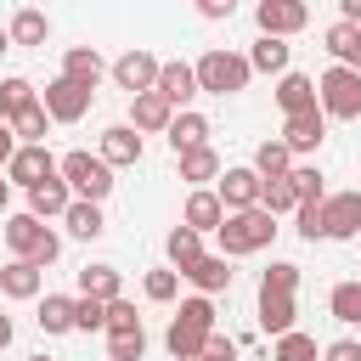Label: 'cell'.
<instances>
[{
	"label": "cell",
	"mask_w": 361,
	"mask_h": 361,
	"mask_svg": "<svg viewBox=\"0 0 361 361\" xmlns=\"http://www.w3.org/2000/svg\"><path fill=\"white\" fill-rule=\"evenodd\" d=\"M158 96L175 107V102H192L197 96V68H186V62H164L158 68Z\"/></svg>",
	"instance_id": "cell-18"
},
{
	"label": "cell",
	"mask_w": 361,
	"mask_h": 361,
	"mask_svg": "<svg viewBox=\"0 0 361 361\" xmlns=\"http://www.w3.org/2000/svg\"><path fill=\"white\" fill-rule=\"evenodd\" d=\"M361 231V192L322 197V237H355Z\"/></svg>",
	"instance_id": "cell-10"
},
{
	"label": "cell",
	"mask_w": 361,
	"mask_h": 361,
	"mask_svg": "<svg viewBox=\"0 0 361 361\" xmlns=\"http://www.w3.org/2000/svg\"><path fill=\"white\" fill-rule=\"evenodd\" d=\"M62 220H68V231H73V237H85V243H90V237H102V226H107V220H102V209H96V203H79V197H73V209H68Z\"/></svg>",
	"instance_id": "cell-35"
},
{
	"label": "cell",
	"mask_w": 361,
	"mask_h": 361,
	"mask_svg": "<svg viewBox=\"0 0 361 361\" xmlns=\"http://www.w3.org/2000/svg\"><path fill=\"white\" fill-rule=\"evenodd\" d=\"M56 169H62V180L79 192V203H102V197L113 192V169H107L102 158H90V152H68Z\"/></svg>",
	"instance_id": "cell-6"
},
{
	"label": "cell",
	"mask_w": 361,
	"mask_h": 361,
	"mask_svg": "<svg viewBox=\"0 0 361 361\" xmlns=\"http://www.w3.org/2000/svg\"><path fill=\"white\" fill-rule=\"evenodd\" d=\"M288 45L282 39H271V34H259V45H254V56H248V68H259V73H282L288 68Z\"/></svg>",
	"instance_id": "cell-33"
},
{
	"label": "cell",
	"mask_w": 361,
	"mask_h": 361,
	"mask_svg": "<svg viewBox=\"0 0 361 361\" xmlns=\"http://www.w3.org/2000/svg\"><path fill=\"white\" fill-rule=\"evenodd\" d=\"M6 175H11L17 186H28V192H34L39 180H51V175H56V158H51L45 147H17V158L6 164Z\"/></svg>",
	"instance_id": "cell-13"
},
{
	"label": "cell",
	"mask_w": 361,
	"mask_h": 361,
	"mask_svg": "<svg viewBox=\"0 0 361 361\" xmlns=\"http://www.w3.org/2000/svg\"><path fill=\"white\" fill-rule=\"evenodd\" d=\"M180 220H186L197 237H203V231H220V226H226V203H220V192H203V186H197V192L186 197V214H180Z\"/></svg>",
	"instance_id": "cell-16"
},
{
	"label": "cell",
	"mask_w": 361,
	"mask_h": 361,
	"mask_svg": "<svg viewBox=\"0 0 361 361\" xmlns=\"http://www.w3.org/2000/svg\"><path fill=\"white\" fill-rule=\"evenodd\" d=\"M248 56H237V51H203L197 56V90H209V96H231V90H243L248 85Z\"/></svg>",
	"instance_id": "cell-5"
},
{
	"label": "cell",
	"mask_w": 361,
	"mask_h": 361,
	"mask_svg": "<svg viewBox=\"0 0 361 361\" xmlns=\"http://www.w3.org/2000/svg\"><path fill=\"white\" fill-rule=\"evenodd\" d=\"M209 338H214V305H209V299H186L180 316L169 322V338H164L169 355H175V361H203Z\"/></svg>",
	"instance_id": "cell-2"
},
{
	"label": "cell",
	"mask_w": 361,
	"mask_h": 361,
	"mask_svg": "<svg viewBox=\"0 0 361 361\" xmlns=\"http://www.w3.org/2000/svg\"><path fill=\"white\" fill-rule=\"evenodd\" d=\"M28 361H51V355H45V350H39V355H28Z\"/></svg>",
	"instance_id": "cell-52"
},
{
	"label": "cell",
	"mask_w": 361,
	"mask_h": 361,
	"mask_svg": "<svg viewBox=\"0 0 361 361\" xmlns=\"http://www.w3.org/2000/svg\"><path fill=\"white\" fill-rule=\"evenodd\" d=\"M102 73H107V68H102V56H96L90 45H73V51L62 56V79H73L79 90H96V85H102Z\"/></svg>",
	"instance_id": "cell-17"
},
{
	"label": "cell",
	"mask_w": 361,
	"mask_h": 361,
	"mask_svg": "<svg viewBox=\"0 0 361 361\" xmlns=\"http://www.w3.org/2000/svg\"><path fill=\"white\" fill-rule=\"evenodd\" d=\"M316 102H322V113H333V118H361V73H350V68H327L322 73V85H316Z\"/></svg>",
	"instance_id": "cell-7"
},
{
	"label": "cell",
	"mask_w": 361,
	"mask_h": 361,
	"mask_svg": "<svg viewBox=\"0 0 361 361\" xmlns=\"http://www.w3.org/2000/svg\"><path fill=\"white\" fill-rule=\"evenodd\" d=\"M73 316H79V299H68V293H45V305H39L34 322H39L45 333H68V327H79Z\"/></svg>",
	"instance_id": "cell-25"
},
{
	"label": "cell",
	"mask_w": 361,
	"mask_h": 361,
	"mask_svg": "<svg viewBox=\"0 0 361 361\" xmlns=\"http://www.w3.org/2000/svg\"><path fill=\"white\" fill-rule=\"evenodd\" d=\"M293 192H299V203H322V169H310V164H299L293 175Z\"/></svg>",
	"instance_id": "cell-40"
},
{
	"label": "cell",
	"mask_w": 361,
	"mask_h": 361,
	"mask_svg": "<svg viewBox=\"0 0 361 361\" xmlns=\"http://www.w3.org/2000/svg\"><path fill=\"white\" fill-rule=\"evenodd\" d=\"M327 361H361V344L355 338H338V344H327Z\"/></svg>",
	"instance_id": "cell-45"
},
{
	"label": "cell",
	"mask_w": 361,
	"mask_h": 361,
	"mask_svg": "<svg viewBox=\"0 0 361 361\" xmlns=\"http://www.w3.org/2000/svg\"><path fill=\"white\" fill-rule=\"evenodd\" d=\"M141 158V135H135V124H113V130H102V164L113 169V164H135Z\"/></svg>",
	"instance_id": "cell-19"
},
{
	"label": "cell",
	"mask_w": 361,
	"mask_h": 361,
	"mask_svg": "<svg viewBox=\"0 0 361 361\" xmlns=\"http://www.w3.org/2000/svg\"><path fill=\"white\" fill-rule=\"evenodd\" d=\"M0 288H6L11 299H34V293H39V265H28V259H11V265L0 271Z\"/></svg>",
	"instance_id": "cell-28"
},
{
	"label": "cell",
	"mask_w": 361,
	"mask_h": 361,
	"mask_svg": "<svg viewBox=\"0 0 361 361\" xmlns=\"http://www.w3.org/2000/svg\"><path fill=\"white\" fill-rule=\"evenodd\" d=\"M11 158H17V135H11V124L0 118V169H6Z\"/></svg>",
	"instance_id": "cell-47"
},
{
	"label": "cell",
	"mask_w": 361,
	"mask_h": 361,
	"mask_svg": "<svg viewBox=\"0 0 361 361\" xmlns=\"http://www.w3.org/2000/svg\"><path fill=\"white\" fill-rule=\"evenodd\" d=\"M327 305H333V316H338V322H350V327H361V282H338Z\"/></svg>",
	"instance_id": "cell-37"
},
{
	"label": "cell",
	"mask_w": 361,
	"mask_h": 361,
	"mask_svg": "<svg viewBox=\"0 0 361 361\" xmlns=\"http://www.w3.org/2000/svg\"><path fill=\"white\" fill-rule=\"evenodd\" d=\"M158 56H147V51H124L118 62H113V79L130 90V96H147V90H158Z\"/></svg>",
	"instance_id": "cell-11"
},
{
	"label": "cell",
	"mask_w": 361,
	"mask_h": 361,
	"mask_svg": "<svg viewBox=\"0 0 361 361\" xmlns=\"http://www.w3.org/2000/svg\"><path fill=\"white\" fill-rule=\"evenodd\" d=\"M175 288H180V271H152L147 276V299H158V305L175 299Z\"/></svg>",
	"instance_id": "cell-42"
},
{
	"label": "cell",
	"mask_w": 361,
	"mask_h": 361,
	"mask_svg": "<svg viewBox=\"0 0 361 361\" xmlns=\"http://www.w3.org/2000/svg\"><path fill=\"white\" fill-rule=\"evenodd\" d=\"M73 209V186L62 180V175H51V180H39L34 192H28V214L34 220H51V214H68Z\"/></svg>",
	"instance_id": "cell-15"
},
{
	"label": "cell",
	"mask_w": 361,
	"mask_h": 361,
	"mask_svg": "<svg viewBox=\"0 0 361 361\" xmlns=\"http://www.w3.org/2000/svg\"><path fill=\"white\" fill-rule=\"evenodd\" d=\"M214 175H220V152H214V147L180 152V180H214Z\"/></svg>",
	"instance_id": "cell-32"
},
{
	"label": "cell",
	"mask_w": 361,
	"mask_h": 361,
	"mask_svg": "<svg viewBox=\"0 0 361 361\" xmlns=\"http://www.w3.org/2000/svg\"><path fill=\"white\" fill-rule=\"evenodd\" d=\"M107 333H141V316H135L130 299H113L107 305Z\"/></svg>",
	"instance_id": "cell-41"
},
{
	"label": "cell",
	"mask_w": 361,
	"mask_h": 361,
	"mask_svg": "<svg viewBox=\"0 0 361 361\" xmlns=\"http://www.w3.org/2000/svg\"><path fill=\"white\" fill-rule=\"evenodd\" d=\"M169 259H175V271H180V276L203 259V243H197V231H192V226H175V231H169Z\"/></svg>",
	"instance_id": "cell-30"
},
{
	"label": "cell",
	"mask_w": 361,
	"mask_h": 361,
	"mask_svg": "<svg viewBox=\"0 0 361 361\" xmlns=\"http://www.w3.org/2000/svg\"><path fill=\"white\" fill-rule=\"evenodd\" d=\"M45 34H51V23H45V11H34V6H23V11L11 17V45H45Z\"/></svg>",
	"instance_id": "cell-29"
},
{
	"label": "cell",
	"mask_w": 361,
	"mask_h": 361,
	"mask_svg": "<svg viewBox=\"0 0 361 361\" xmlns=\"http://www.w3.org/2000/svg\"><path fill=\"white\" fill-rule=\"evenodd\" d=\"M6 243L17 248V259H28V265H39V271L62 254L56 231H51V226H39L34 214H11V220H6Z\"/></svg>",
	"instance_id": "cell-4"
},
{
	"label": "cell",
	"mask_w": 361,
	"mask_h": 361,
	"mask_svg": "<svg viewBox=\"0 0 361 361\" xmlns=\"http://www.w3.org/2000/svg\"><path fill=\"white\" fill-rule=\"evenodd\" d=\"M130 118H135V130H169L175 124V107L158 90H147V96H130Z\"/></svg>",
	"instance_id": "cell-20"
},
{
	"label": "cell",
	"mask_w": 361,
	"mask_h": 361,
	"mask_svg": "<svg viewBox=\"0 0 361 361\" xmlns=\"http://www.w3.org/2000/svg\"><path fill=\"white\" fill-rule=\"evenodd\" d=\"M276 102H282V113L293 118V113H310V107H322L316 102V85L305 79V73H282V85H276Z\"/></svg>",
	"instance_id": "cell-21"
},
{
	"label": "cell",
	"mask_w": 361,
	"mask_h": 361,
	"mask_svg": "<svg viewBox=\"0 0 361 361\" xmlns=\"http://www.w3.org/2000/svg\"><path fill=\"white\" fill-rule=\"evenodd\" d=\"M85 333H96V327H107V305L102 299H79V316H73Z\"/></svg>",
	"instance_id": "cell-44"
},
{
	"label": "cell",
	"mask_w": 361,
	"mask_h": 361,
	"mask_svg": "<svg viewBox=\"0 0 361 361\" xmlns=\"http://www.w3.org/2000/svg\"><path fill=\"white\" fill-rule=\"evenodd\" d=\"M0 51H11V28H0Z\"/></svg>",
	"instance_id": "cell-51"
},
{
	"label": "cell",
	"mask_w": 361,
	"mask_h": 361,
	"mask_svg": "<svg viewBox=\"0 0 361 361\" xmlns=\"http://www.w3.org/2000/svg\"><path fill=\"white\" fill-rule=\"evenodd\" d=\"M147 350V333H107V355L113 361H141Z\"/></svg>",
	"instance_id": "cell-39"
},
{
	"label": "cell",
	"mask_w": 361,
	"mask_h": 361,
	"mask_svg": "<svg viewBox=\"0 0 361 361\" xmlns=\"http://www.w3.org/2000/svg\"><path fill=\"white\" fill-rule=\"evenodd\" d=\"M259 169H220V203L226 214H243V209H259Z\"/></svg>",
	"instance_id": "cell-12"
},
{
	"label": "cell",
	"mask_w": 361,
	"mask_h": 361,
	"mask_svg": "<svg viewBox=\"0 0 361 361\" xmlns=\"http://www.w3.org/2000/svg\"><path fill=\"white\" fill-rule=\"evenodd\" d=\"M271 237H276V214H265V209L226 214V226H220V248H226V259H231V254H259Z\"/></svg>",
	"instance_id": "cell-3"
},
{
	"label": "cell",
	"mask_w": 361,
	"mask_h": 361,
	"mask_svg": "<svg viewBox=\"0 0 361 361\" xmlns=\"http://www.w3.org/2000/svg\"><path fill=\"white\" fill-rule=\"evenodd\" d=\"M254 169H259V180H282V175H293V152H288L282 141H259Z\"/></svg>",
	"instance_id": "cell-26"
},
{
	"label": "cell",
	"mask_w": 361,
	"mask_h": 361,
	"mask_svg": "<svg viewBox=\"0 0 361 361\" xmlns=\"http://www.w3.org/2000/svg\"><path fill=\"white\" fill-rule=\"evenodd\" d=\"M293 288H299V265L276 259L265 276H259V327L265 333H293Z\"/></svg>",
	"instance_id": "cell-1"
},
{
	"label": "cell",
	"mask_w": 361,
	"mask_h": 361,
	"mask_svg": "<svg viewBox=\"0 0 361 361\" xmlns=\"http://www.w3.org/2000/svg\"><path fill=\"white\" fill-rule=\"evenodd\" d=\"M203 293H220V288H231V265H226V254H203L192 271H186Z\"/></svg>",
	"instance_id": "cell-27"
},
{
	"label": "cell",
	"mask_w": 361,
	"mask_h": 361,
	"mask_svg": "<svg viewBox=\"0 0 361 361\" xmlns=\"http://www.w3.org/2000/svg\"><path fill=\"white\" fill-rule=\"evenodd\" d=\"M327 51L338 56V68L361 73V28H355V23H333V28H327Z\"/></svg>",
	"instance_id": "cell-22"
},
{
	"label": "cell",
	"mask_w": 361,
	"mask_h": 361,
	"mask_svg": "<svg viewBox=\"0 0 361 361\" xmlns=\"http://www.w3.org/2000/svg\"><path fill=\"white\" fill-rule=\"evenodd\" d=\"M6 203H11V180H0V209H6Z\"/></svg>",
	"instance_id": "cell-50"
},
{
	"label": "cell",
	"mask_w": 361,
	"mask_h": 361,
	"mask_svg": "<svg viewBox=\"0 0 361 361\" xmlns=\"http://www.w3.org/2000/svg\"><path fill=\"white\" fill-rule=\"evenodd\" d=\"M293 214H299V237L316 243V237H322V203H299Z\"/></svg>",
	"instance_id": "cell-43"
},
{
	"label": "cell",
	"mask_w": 361,
	"mask_h": 361,
	"mask_svg": "<svg viewBox=\"0 0 361 361\" xmlns=\"http://www.w3.org/2000/svg\"><path fill=\"white\" fill-rule=\"evenodd\" d=\"M45 118H51V113L34 102V107H23V113L11 118V135H17L23 147H45Z\"/></svg>",
	"instance_id": "cell-31"
},
{
	"label": "cell",
	"mask_w": 361,
	"mask_h": 361,
	"mask_svg": "<svg viewBox=\"0 0 361 361\" xmlns=\"http://www.w3.org/2000/svg\"><path fill=\"white\" fill-rule=\"evenodd\" d=\"M169 147H175V158L192 152V147H209V118H203V113H180V118L169 124Z\"/></svg>",
	"instance_id": "cell-23"
},
{
	"label": "cell",
	"mask_w": 361,
	"mask_h": 361,
	"mask_svg": "<svg viewBox=\"0 0 361 361\" xmlns=\"http://www.w3.org/2000/svg\"><path fill=\"white\" fill-rule=\"evenodd\" d=\"M197 11H203V17H231V0H203Z\"/></svg>",
	"instance_id": "cell-48"
},
{
	"label": "cell",
	"mask_w": 361,
	"mask_h": 361,
	"mask_svg": "<svg viewBox=\"0 0 361 361\" xmlns=\"http://www.w3.org/2000/svg\"><path fill=\"white\" fill-rule=\"evenodd\" d=\"M39 107H45L56 124H73V118H85V113H90V90H79L73 79H51V85H45V96H39Z\"/></svg>",
	"instance_id": "cell-9"
},
{
	"label": "cell",
	"mask_w": 361,
	"mask_h": 361,
	"mask_svg": "<svg viewBox=\"0 0 361 361\" xmlns=\"http://www.w3.org/2000/svg\"><path fill=\"white\" fill-rule=\"evenodd\" d=\"M11 344V316H0V350Z\"/></svg>",
	"instance_id": "cell-49"
},
{
	"label": "cell",
	"mask_w": 361,
	"mask_h": 361,
	"mask_svg": "<svg viewBox=\"0 0 361 361\" xmlns=\"http://www.w3.org/2000/svg\"><path fill=\"white\" fill-rule=\"evenodd\" d=\"M231 355H237V344H231V338H220V333H214V338H209V350H203V361H231Z\"/></svg>",
	"instance_id": "cell-46"
},
{
	"label": "cell",
	"mask_w": 361,
	"mask_h": 361,
	"mask_svg": "<svg viewBox=\"0 0 361 361\" xmlns=\"http://www.w3.org/2000/svg\"><path fill=\"white\" fill-rule=\"evenodd\" d=\"M259 209H265V214H288V209H299L293 180H288V175H282V180H265V186H259Z\"/></svg>",
	"instance_id": "cell-34"
},
{
	"label": "cell",
	"mask_w": 361,
	"mask_h": 361,
	"mask_svg": "<svg viewBox=\"0 0 361 361\" xmlns=\"http://www.w3.org/2000/svg\"><path fill=\"white\" fill-rule=\"evenodd\" d=\"M322 135H327V113L310 107V113H293V118H288L282 147H288V152H310V147H322Z\"/></svg>",
	"instance_id": "cell-14"
},
{
	"label": "cell",
	"mask_w": 361,
	"mask_h": 361,
	"mask_svg": "<svg viewBox=\"0 0 361 361\" xmlns=\"http://www.w3.org/2000/svg\"><path fill=\"white\" fill-rule=\"evenodd\" d=\"M79 293H85V299H102V305L124 299V293H118V271H113V265H85V271H79Z\"/></svg>",
	"instance_id": "cell-24"
},
{
	"label": "cell",
	"mask_w": 361,
	"mask_h": 361,
	"mask_svg": "<svg viewBox=\"0 0 361 361\" xmlns=\"http://www.w3.org/2000/svg\"><path fill=\"white\" fill-rule=\"evenodd\" d=\"M271 361H316V338H305V333H282Z\"/></svg>",
	"instance_id": "cell-38"
},
{
	"label": "cell",
	"mask_w": 361,
	"mask_h": 361,
	"mask_svg": "<svg viewBox=\"0 0 361 361\" xmlns=\"http://www.w3.org/2000/svg\"><path fill=\"white\" fill-rule=\"evenodd\" d=\"M23 107H34V85H28V79H6V85H0V118L11 124Z\"/></svg>",
	"instance_id": "cell-36"
},
{
	"label": "cell",
	"mask_w": 361,
	"mask_h": 361,
	"mask_svg": "<svg viewBox=\"0 0 361 361\" xmlns=\"http://www.w3.org/2000/svg\"><path fill=\"white\" fill-rule=\"evenodd\" d=\"M259 34H271V39H282V34H299L305 23H310V6L305 0H259Z\"/></svg>",
	"instance_id": "cell-8"
}]
</instances>
